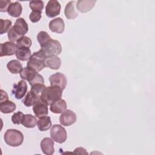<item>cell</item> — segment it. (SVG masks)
<instances>
[{"label":"cell","instance_id":"1","mask_svg":"<svg viewBox=\"0 0 155 155\" xmlns=\"http://www.w3.org/2000/svg\"><path fill=\"white\" fill-rule=\"evenodd\" d=\"M28 30V26L27 22L22 18H19L16 20L15 25L8 32V38L10 42H17L27 33Z\"/></svg>","mask_w":155,"mask_h":155},{"label":"cell","instance_id":"2","mask_svg":"<svg viewBox=\"0 0 155 155\" xmlns=\"http://www.w3.org/2000/svg\"><path fill=\"white\" fill-rule=\"evenodd\" d=\"M62 90L57 86L46 87L41 95V100L46 104L51 105L54 101L61 98Z\"/></svg>","mask_w":155,"mask_h":155},{"label":"cell","instance_id":"3","mask_svg":"<svg viewBox=\"0 0 155 155\" xmlns=\"http://www.w3.org/2000/svg\"><path fill=\"white\" fill-rule=\"evenodd\" d=\"M47 56L40 50L35 52L27 62V67L36 71H41L45 67V59Z\"/></svg>","mask_w":155,"mask_h":155},{"label":"cell","instance_id":"4","mask_svg":"<svg viewBox=\"0 0 155 155\" xmlns=\"http://www.w3.org/2000/svg\"><path fill=\"white\" fill-rule=\"evenodd\" d=\"M5 143L13 147L20 146L24 141V135L19 130L16 129H8L4 136Z\"/></svg>","mask_w":155,"mask_h":155},{"label":"cell","instance_id":"5","mask_svg":"<svg viewBox=\"0 0 155 155\" xmlns=\"http://www.w3.org/2000/svg\"><path fill=\"white\" fill-rule=\"evenodd\" d=\"M41 50L47 57L57 56L62 52V46L59 41L51 39L46 45L41 47Z\"/></svg>","mask_w":155,"mask_h":155},{"label":"cell","instance_id":"6","mask_svg":"<svg viewBox=\"0 0 155 155\" xmlns=\"http://www.w3.org/2000/svg\"><path fill=\"white\" fill-rule=\"evenodd\" d=\"M50 136L56 142L59 143H64L67 138L66 130L61 125H53L50 130Z\"/></svg>","mask_w":155,"mask_h":155},{"label":"cell","instance_id":"7","mask_svg":"<svg viewBox=\"0 0 155 155\" xmlns=\"http://www.w3.org/2000/svg\"><path fill=\"white\" fill-rule=\"evenodd\" d=\"M49 81L51 86H57L64 90L67 84L66 76L60 72L56 73L50 76Z\"/></svg>","mask_w":155,"mask_h":155},{"label":"cell","instance_id":"8","mask_svg":"<svg viewBox=\"0 0 155 155\" xmlns=\"http://www.w3.org/2000/svg\"><path fill=\"white\" fill-rule=\"evenodd\" d=\"M77 119L76 114L71 110H67L61 114L59 122L63 126H70L74 124Z\"/></svg>","mask_w":155,"mask_h":155},{"label":"cell","instance_id":"9","mask_svg":"<svg viewBox=\"0 0 155 155\" xmlns=\"http://www.w3.org/2000/svg\"><path fill=\"white\" fill-rule=\"evenodd\" d=\"M61 4L56 0L49 1L45 7V14L48 18H54L60 14Z\"/></svg>","mask_w":155,"mask_h":155},{"label":"cell","instance_id":"10","mask_svg":"<svg viewBox=\"0 0 155 155\" xmlns=\"http://www.w3.org/2000/svg\"><path fill=\"white\" fill-rule=\"evenodd\" d=\"M27 91V84L24 80L19 81L17 84H15L12 91V94L17 99L23 98Z\"/></svg>","mask_w":155,"mask_h":155},{"label":"cell","instance_id":"11","mask_svg":"<svg viewBox=\"0 0 155 155\" xmlns=\"http://www.w3.org/2000/svg\"><path fill=\"white\" fill-rule=\"evenodd\" d=\"M0 50L1 57L5 56H12L16 54L18 47L16 44H15L14 42L7 41L1 44Z\"/></svg>","mask_w":155,"mask_h":155},{"label":"cell","instance_id":"12","mask_svg":"<svg viewBox=\"0 0 155 155\" xmlns=\"http://www.w3.org/2000/svg\"><path fill=\"white\" fill-rule=\"evenodd\" d=\"M33 106V111L36 117L41 118L48 114V105L41 99L37 101Z\"/></svg>","mask_w":155,"mask_h":155},{"label":"cell","instance_id":"13","mask_svg":"<svg viewBox=\"0 0 155 155\" xmlns=\"http://www.w3.org/2000/svg\"><path fill=\"white\" fill-rule=\"evenodd\" d=\"M42 153L47 155H51L54 152V141L50 137L44 138L40 143Z\"/></svg>","mask_w":155,"mask_h":155},{"label":"cell","instance_id":"14","mask_svg":"<svg viewBox=\"0 0 155 155\" xmlns=\"http://www.w3.org/2000/svg\"><path fill=\"white\" fill-rule=\"evenodd\" d=\"M49 28L54 33H62L65 28V24L64 20L61 18H56L52 19L49 22Z\"/></svg>","mask_w":155,"mask_h":155},{"label":"cell","instance_id":"15","mask_svg":"<svg viewBox=\"0 0 155 155\" xmlns=\"http://www.w3.org/2000/svg\"><path fill=\"white\" fill-rule=\"evenodd\" d=\"M76 1H71L66 4L64 9V14L68 19H74L78 16V13L76 10Z\"/></svg>","mask_w":155,"mask_h":155},{"label":"cell","instance_id":"16","mask_svg":"<svg viewBox=\"0 0 155 155\" xmlns=\"http://www.w3.org/2000/svg\"><path fill=\"white\" fill-rule=\"evenodd\" d=\"M95 3V0H79L76 3V8L81 13H87L94 7Z\"/></svg>","mask_w":155,"mask_h":155},{"label":"cell","instance_id":"17","mask_svg":"<svg viewBox=\"0 0 155 155\" xmlns=\"http://www.w3.org/2000/svg\"><path fill=\"white\" fill-rule=\"evenodd\" d=\"M67 103L64 99H59L53 102L50 107V111L55 114H59L63 113L66 110Z\"/></svg>","mask_w":155,"mask_h":155},{"label":"cell","instance_id":"18","mask_svg":"<svg viewBox=\"0 0 155 155\" xmlns=\"http://www.w3.org/2000/svg\"><path fill=\"white\" fill-rule=\"evenodd\" d=\"M61 65V60L57 56H47L45 59V67L50 69L58 70Z\"/></svg>","mask_w":155,"mask_h":155},{"label":"cell","instance_id":"19","mask_svg":"<svg viewBox=\"0 0 155 155\" xmlns=\"http://www.w3.org/2000/svg\"><path fill=\"white\" fill-rule=\"evenodd\" d=\"M22 11V7L21 4L18 1L12 2L9 5L7 12L8 15L14 18H18L21 15Z\"/></svg>","mask_w":155,"mask_h":155},{"label":"cell","instance_id":"20","mask_svg":"<svg viewBox=\"0 0 155 155\" xmlns=\"http://www.w3.org/2000/svg\"><path fill=\"white\" fill-rule=\"evenodd\" d=\"M31 56V50L29 48L21 47L18 48L16 53V57L18 59L21 61H28Z\"/></svg>","mask_w":155,"mask_h":155},{"label":"cell","instance_id":"21","mask_svg":"<svg viewBox=\"0 0 155 155\" xmlns=\"http://www.w3.org/2000/svg\"><path fill=\"white\" fill-rule=\"evenodd\" d=\"M41 99V97L34 93L31 90L27 93L24 99L22 100V103L26 107H31L37 101Z\"/></svg>","mask_w":155,"mask_h":155},{"label":"cell","instance_id":"22","mask_svg":"<svg viewBox=\"0 0 155 155\" xmlns=\"http://www.w3.org/2000/svg\"><path fill=\"white\" fill-rule=\"evenodd\" d=\"M51 120L49 116H44L41 117L37 122L38 128L41 131L48 130L51 127Z\"/></svg>","mask_w":155,"mask_h":155},{"label":"cell","instance_id":"23","mask_svg":"<svg viewBox=\"0 0 155 155\" xmlns=\"http://www.w3.org/2000/svg\"><path fill=\"white\" fill-rule=\"evenodd\" d=\"M8 70L12 74L20 73L22 70V65L18 60H12L7 64Z\"/></svg>","mask_w":155,"mask_h":155},{"label":"cell","instance_id":"24","mask_svg":"<svg viewBox=\"0 0 155 155\" xmlns=\"http://www.w3.org/2000/svg\"><path fill=\"white\" fill-rule=\"evenodd\" d=\"M16 108V104L11 101L0 102V111L2 113L8 114L13 112Z\"/></svg>","mask_w":155,"mask_h":155},{"label":"cell","instance_id":"25","mask_svg":"<svg viewBox=\"0 0 155 155\" xmlns=\"http://www.w3.org/2000/svg\"><path fill=\"white\" fill-rule=\"evenodd\" d=\"M37 122L36 116L30 114H27L24 115L21 124L26 128H35Z\"/></svg>","mask_w":155,"mask_h":155},{"label":"cell","instance_id":"26","mask_svg":"<svg viewBox=\"0 0 155 155\" xmlns=\"http://www.w3.org/2000/svg\"><path fill=\"white\" fill-rule=\"evenodd\" d=\"M38 72L27 67H24L20 72V77L23 80H26L28 82L36 76Z\"/></svg>","mask_w":155,"mask_h":155},{"label":"cell","instance_id":"27","mask_svg":"<svg viewBox=\"0 0 155 155\" xmlns=\"http://www.w3.org/2000/svg\"><path fill=\"white\" fill-rule=\"evenodd\" d=\"M51 39L50 36L45 31H41L37 35V40L41 46V48L46 45Z\"/></svg>","mask_w":155,"mask_h":155},{"label":"cell","instance_id":"28","mask_svg":"<svg viewBox=\"0 0 155 155\" xmlns=\"http://www.w3.org/2000/svg\"><path fill=\"white\" fill-rule=\"evenodd\" d=\"M32 44V41L31 39L26 36H23L20 39H19L16 42V45L18 48L25 47L29 48L31 47Z\"/></svg>","mask_w":155,"mask_h":155},{"label":"cell","instance_id":"29","mask_svg":"<svg viewBox=\"0 0 155 155\" xmlns=\"http://www.w3.org/2000/svg\"><path fill=\"white\" fill-rule=\"evenodd\" d=\"M0 34L3 35L4 33H5L7 32H8L9 30L12 28V22L9 19H0Z\"/></svg>","mask_w":155,"mask_h":155},{"label":"cell","instance_id":"30","mask_svg":"<svg viewBox=\"0 0 155 155\" xmlns=\"http://www.w3.org/2000/svg\"><path fill=\"white\" fill-rule=\"evenodd\" d=\"M29 6L32 12H42L44 8V2L42 1H30Z\"/></svg>","mask_w":155,"mask_h":155},{"label":"cell","instance_id":"31","mask_svg":"<svg viewBox=\"0 0 155 155\" xmlns=\"http://www.w3.org/2000/svg\"><path fill=\"white\" fill-rule=\"evenodd\" d=\"M31 87L30 90L40 97L42 91L46 88V86L44 84H36Z\"/></svg>","mask_w":155,"mask_h":155},{"label":"cell","instance_id":"32","mask_svg":"<svg viewBox=\"0 0 155 155\" xmlns=\"http://www.w3.org/2000/svg\"><path fill=\"white\" fill-rule=\"evenodd\" d=\"M24 114L21 111L15 113L12 116V121L14 124H21L22 123Z\"/></svg>","mask_w":155,"mask_h":155},{"label":"cell","instance_id":"33","mask_svg":"<svg viewBox=\"0 0 155 155\" xmlns=\"http://www.w3.org/2000/svg\"><path fill=\"white\" fill-rule=\"evenodd\" d=\"M42 12H32L29 15V18L31 22L36 23L38 22L42 16Z\"/></svg>","mask_w":155,"mask_h":155},{"label":"cell","instance_id":"34","mask_svg":"<svg viewBox=\"0 0 155 155\" xmlns=\"http://www.w3.org/2000/svg\"><path fill=\"white\" fill-rule=\"evenodd\" d=\"M10 0H1L0 1V11L1 12H7V9L11 4Z\"/></svg>","mask_w":155,"mask_h":155},{"label":"cell","instance_id":"35","mask_svg":"<svg viewBox=\"0 0 155 155\" xmlns=\"http://www.w3.org/2000/svg\"><path fill=\"white\" fill-rule=\"evenodd\" d=\"M74 154H88V153L86 151V150L82 147L76 148L73 152Z\"/></svg>","mask_w":155,"mask_h":155},{"label":"cell","instance_id":"36","mask_svg":"<svg viewBox=\"0 0 155 155\" xmlns=\"http://www.w3.org/2000/svg\"><path fill=\"white\" fill-rule=\"evenodd\" d=\"M8 100V97L7 93L3 90H1V102L6 101Z\"/></svg>","mask_w":155,"mask_h":155}]
</instances>
